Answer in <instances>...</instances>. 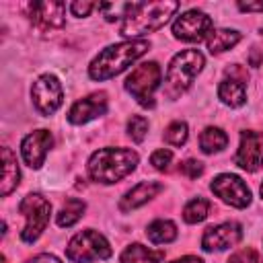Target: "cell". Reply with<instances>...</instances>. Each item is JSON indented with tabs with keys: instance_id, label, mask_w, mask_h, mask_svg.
Returning a JSON list of instances; mask_svg holds the SVG:
<instances>
[{
	"instance_id": "1",
	"label": "cell",
	"mask_w": 263,
	"mask_h": 263,
	"mask_svg": "<svg viewBox=\"0 0 263 263\" xmlns=\"http://www.w3.org/2000/svg\"><path fill=\"white\" fill-rule=\"evenodd\" d=\"M177 10L179 2H127L119 25V35L138 37L158 31Z\"/></svg>"
},
{
	"instance_id": "2",
	"label": "cell",
	"mask_w": 263,
	"mask_h": 263,
	"mask_svg": "<svg viewBox=\"0 0 263 263\" xmlns=\"http://www.w3.org/2000/svg\"><path fill=\"white\" fill-rule=\"evenodd\" d=\"M148 49H150V41H146V39H132V41L109 45L90 62L88 76L99 82L109 80V78L121 74L132 62H136Z\"/></svg>"
},
{
	"instance_id": "3",
	"label": "cell",
	"mask_w": 263,
	"mask_h": 263,
	"mask_svg": "<svg viewBox=\"0 0 263 263\" xmlns=\"http://www.w3.org/2000/svg\"><path fill=\"white\" fill-rule=\"evenodd\" d=\"M138 164V154L129 148H101L88 160V175L97 183H117Z\"/></svg>"
},
{
	"instance_id": "4",
	"label": "cell",
	"mask_w": 263,
	"mask_h": 263,
	"mask_svg": "<svg viewBox=\"0 0 263 263\" xmlns=\"http://www.w3.org/2000/svg\"><path fill=\"white\" fill-rule=\"evenodd\" d=\"M203 55L197 49H183L179 51L166 70V86H164V95L168 99H177L181 97L193 82V78L201 72L203 68Z\"/></svg>"
},
{
	"instance_id": "5",
	"label": "cell",
	"mask_w": 263,
	"mask_h": 263,
	"mask_svg": "<svg viewBox=\"0 0 263 263\" xmlns=\"http://www.w3.org/2000/svg\"><path fill=\"white\" fill-rule=\"evenodd\" d=\"M66 257L72 263H90L97 259H109L111 257V245L103 234L97 230H82L66 247Z\"/></svg>"
},
{
	"instance_id": "6",
	"label": "cell",
	"mask_w": 263,
	"mask_h": 263,
	"mask_svg": "<svg viewBox=\"0 0 263 263\" xmlns=\"http://www.w3.org/2000/svg\"><path fill=\"white\" fill-rule=\"evenodd\" d=\"M18 212L25 216V228L21 230V240L23 242H35L49 222L51 203L39 193H29L18 203Z\"/></svg>"
},
{
	"instance_id": "7",
	"label": "cell",
	"mask_w": 263,
	"mask_h": 263,
	"mask_svg": "<svg viewBox=\"0 0 263 263\" xmlns=\"http://www.w3.org/2000/svg\"><path fill=\"white\" fill-rule=\"evenodd\" d=\"M160 84V68L156 62H144L132 70V74L125 78V88L127 92L134 95V99L146 107H154V90Z\"/></svg>"
},
{
	"instance_id": "8",
	"label": "cell",
	"mask_w": 263,
	"mask_h": 263,
	"mask_svg": "<svg viewBox=\"0 0 263 263\" xmlns=\"http://www.w3.org/2000/svg\"><path fill=\"white\" fill-rule=\"evenodd\" d=\"M62 84L53 74H43L39 76L33 86H31V99L35 109L43 115L49 117L51 113H55L62 105Z\"/></svg>"
},
{
	"instance_id": "9",
	"label": "cell",
	"mask_w": 263,
	"mask_h": 263,
	"mask_svg": "<svg viewBox=\"0 0 263 263\" xmlns=\"http://www.w3.org/2000/svg\"><path fill=\"white\" fill-rule=\"evenodd\" d=\"M210 189L214 191V195H218L224 203L232 208H247L251 203V189L238 175L222 173L212 181Z\"/></svg>"
},
{
	"instance_id": "10",
	"label": "cell",
	"mask_w": 263,
	"mask_h": 263,
	"mask_svg": "<svg viewBox=\"0 0 263 263\" xmlns=\"http://www.w3.org/2000/svg\"><path fill=\"white\" fill-rule=\"evenodd\" d=\"M212 31V18L201 10H187L173 23V35L181 41L199 43Z\"/></svg>"
},
{
	"instance_id": "11",
	"label": "cell",
	"mask_w": 263,
	"mask_h": 263,
	"mask_svg": "<svg viewBox=\"0 0 263 263\" xmlns=\"http://www.w3.org/2000/svg\"><path fill=\"white\" fill-rule=\"evenodd\" d=\"M29 18H31V25L41 33L62 29L66 25V4L64 2H33L29 6Z\"/></svg>"
},
{
	"instance_id": "12",
	"label": "cell",
	"mask_w": 263,
	"mask_h": 263,
	"mask_svg": "<svg viewBox=\"0 0 263 263\" xmlns=\"http://www.w3.org/2000/svg\"><path fill=\"white\" fill-rule=\"evenodd\" d=\"M234 162L249 173H255L259 166H263V132L247 129L240 134Z\"/></svg>"
},
{
	"instance_id": "13",
	"label": "cell",
	"mask_w": 263,
	"mask_h": 263,
	"mask_svg": "<svg viewBox=\"0 0 263 263\" xmlns=\"http://www.w3.org/2000/svg\"><path fill=\"white\" fill-rule=\"evenodd\" d=\"M242 238V228L236 222H224L218 226H210L201 236L203 251H224L234 247Z\"/></svg>"
},
{
	"instance_id": "14",
	"label": "cell",
	"mask_w": 263,
	"mask_h": 263,
	"mask_svg": "<svg viewBox=\"0 0 263 263\" xmlns=\"http://www.w3.org/2000/svg\"><path fill=\"white\" fill-rule=\"evenodd\" d=\"M53 144V138L47 129H37L29 136L23 138L21 142V154H23V160L31 166V168H39L47 156V150L51 148Z\"/></svg>"
},
{
	"instance_id": "15",
	"label": "cell",
	"mask_w": 263,
	"mask_h": 263,
	"mask_svg": "<svg viewBox=\"0 0 263 263\" xmlns=\"http://www.w3.org/2000/svg\"><path fill=\"white\" fill-rule=\"evenodd\" d=\"M107 111V95L105 92H92L80 101H76L68 111V121L74 125L88 123L95 117H101Z\"/></svg>"
},
{
	"instance_id": "16",
	"label": "cell",
	"mask_w": 263,
	"mask_h": 263,
	"mask_svg": "<svg viewBox=\"0 0 263 263\" xmlns=\"http://www.w3.org/2000/svg\"><path fill=\"white\" fill-rule=\"evenodd\" d=\"M162 191V183L158 181H142L138 183L136 187H132L119 201V210L121 212H129V210H136L144 203H148L152 197H156L158 193Z\"/></svg>"
},
{
	"instance_id": "17",
	"label": "cell",
	"mask_w": 263,
	"mask_h": 263,
	"mask_svg": "<svg viewBox=\"0 0 263 263\" xmlns=\"http://www.w3.org/2000/svg\"><path fill=\"white\" fill-rule=\"evenodd\" d=\"M218 97L228 107H240L247 101V86H245L242 80L232 78V76H226L220 82V86H218Z\"/></svg>"
},
{
	"instance_id": "18",
	"label": "cell",
	"mask_w": 263,
	"mask_h": 263,
	"mask_svg": "<svg viewBox=\"0 0 263 263\" xmlns=\"http://www.w3.org/2000/svg\"><path fill=\"white\" fill-rule=\"evenodd\" d=\"M2 160H4V171H2V189H0V193L6 197L10 191H14L18 187L21 171H18V164H16V156L6 146L2 148Z\"/></svg>"
},
{
	"instance_id": "19",
	"label": "cell",
	"mask_w": 263,
	"mask_h": 263,
	"mask_svg": "<svg viewBox=\"0 0 263 263\" xmlns=\"http://www.w3.org/2000/svg\"><path fill=\"white\" fill-rule=\"evenodd\" d=\"M238 41H240V33L238 31H232V29H214L205 37V43H208L210 53H222V51L234 47Z\"/></svg>"
},
{
	"instance_id": "20",
	"label": "cell",
	"mask_w": 263,
	"mask_h": 263,
	"mask_svg": "<svg viewBox=\"0 0 263 263\" xmlns=\"http://www.w3.org/2000/svg\"><path fill=\"white\" fill-rule=\"evenodd\" d=\"M162 251H152L140 242H134L121 253V263H158L162 261Z\"/></svg>"
},
{
	"instance_id": "21",
	"label": "cell",
	"mask_w": 263,
	"mask_h": 263,
	"mask_svg": "<svg viewBox=\"0 0 263 263\" xmlns=\"http://www.w3.org/2000/svg\"><path fill=\"white\" fill-rule=\"evenodd\" d=\"M84 210H86V203H84L82 199L70 197V199H68V201L62 205V210L58 212V216H55V222H58V226H62V228H68V226L76 224V222L82 218Z\"/></svg>"
},
{
	"instance_id": "22",
	"label": "cell",
	"mask_w": 263,
	"mask_h": 263,
	"mask_svg": "<svg viewBox=\"0 0 263 263\" xmlns=\"http://www.w3.org/2000/svg\"><path fill=\"white\" fill-rule=\"evenodd\" d=\"M146 236L154 242V245H164V242H173L177 238V226L171 220H154L148 228H146Z\"/></svg>"
},
{
	"instance_id": "23",
	"label": "cell",
	"mask_w": 263,
	"mask_h": 263,
	"mask_svg": "<svg viewBox=\"0 0 263 263\" xmlns=\"http://www.w3.org/2000/svg\"><path fill=\"white\" fill-rule=\"evenodd\" d=\"M226 144H228V136L220 127H205L199 136V146L205 154L220 152L226 148Z\"/></svg>"
},
{
	"instance_id": "24",
	"label": "cell",
	"mask_w": 263,
	"mask_h": 263,
	"mask_svg": "<svg viewBox=\"0 0 263 263\" xmlns=\"http://www.w3.org/2000/svg\"><path fill=\"white\" fill-rule=\"evenodd\" d=\"M208 212H210V201L203 197H195L183 208V220L187 224H197L208 216Z\"/></svg>"
},
{
	"instance_id": "25",
	"label": "cell",
	"mask_w": 263,
	"mask_h": 263,
	"mask_svg": "<svg viewBox=\"0 0 263 263\" xmlns=\"http://www.w3.org/2000/svg\"><path fill=\"white\" fill-rule=\"evenodd\" d=\"M187 123L183 121H173L166 129H164V142L171 144V146H183L187 142Z\"/></svg>"
},
{
	"instance_id": "26",
	"label": "cell",
	"mask_w": 263,
	"mask_h": 263,
	"mask_svg": "<svg viewBox=\"0 0 263 263\" xmlns=\"http://www.w3.org/2000/svg\"><path fill=\"white\" fill-rule=\"evenodd\" d=\"M127 134L134 142L140 144L148 134V119L142 115H132V119L127 121Z\"/></svg>"
},
{
	"instance_id": "27",
	"label": "cell",
	"mask_w": 263,
	"mask_h": 263,
	"mask_svg": "<svg viewBox=\"0 0 263 263\" xmlns=\"http://www.w3.org/2000/svg\"><path fill=\"white\" fill-rule=\"evenodd\" d=\"M226 263H263V257H261L255 249L247 247V249H242V251L234 253Z\"/></svg>"
},
{
	"instance_id": "28",
	"label": "cell",
	"mask_w": 263,
	"mask_h": 263,
	"mask_svg": "<svg viewBox=\"0 0 263 263\" xmlns=\"http://www.w3.org/2000/svg\"><path fill=\"white\" fill-rule=\"evenodd\" d=\"M171 160H173V152H171V150H164V148L154 150L152 156H150V164H152L156 171H166L168 164H171Z\"/></svg>"
},
{
	"instance_id": "29",
	"label": "cell",
	"mask_w": 263,
	"mask_h": 263,
	"mask_svg": "<svg viewBox=\"0 0 263 263\" xmlns=\"http://www.w3.org/2000/svg\"><path fill=\"white\" fill-rule=\"evenodd\" d=\"M181 173L189 179H197L201 173H203V164L199 160H193V158H187L185 162H181Z\"/></svg>"
},
{
	"instance_id": "30",
	"label": "cell",
	"mask_w": 263,
	"mask_h": 263,
	"mask_svg": "<svg viewBox=\"0 0 263 263\" xmlns=\"http://www.w3.org/2000/svg\"><path fill=\"white\" fill-rule=\"evenodd\" d=\"M95 2H72L70 4V12L74 16H88V12L95 8Z\"/></svg>"
},
{
	"instance_id": "31",
	"label": "cell",
	"mask_w": 263,
	"mask_h": 263,
	"mask_svg": "<svg viewBox=\"0 0 263 263\" xmlns=\"http://www.w3.org/2000/svg\"><path fill=\"white\" fill-rule=\"evenodd\" d=\"M27 263H62L58 257H53V255H47V253H43V255H37V257H33V259H29Z\"/></svg>"
},
{
	"instance_id": "32",
	"label": "cell",
	"mask_w": 263,
	"mask_h": 263,
	"mask_svg": "<svg viewBox=\"0 0 263 263\" xmlns=\"http://www.w3.org/2000/svg\"><path fill=\"white\" fill-rule=\"evenodd\" d=\"M249 62H251V66H255V68L261 66V64H263V51L257 49V47L251 49V53H249Z\"/></svg>"
},
{
	"instance_id": "33",
	"label": "cell",
	"mask_w": 263,
	"mask_h": 263,
	"mask_svg": "<svg viewBox=\"0 0 263 263\" xmlns=\"http://www.w3.org/2000/svg\"><path fill=\"white\" fill-rule=\"evenodd\" d=\"M238 8L240 10H247V12H253V10H259V12H263V2H257V4H245V2H238Z\"/></svg>"
},
{
	"instance_id": "34",
	"label": "cell",
	"mask_w": 263,
	"mask_h": 263,
	"mask_svg": "<svg viewBox=\"0 0 263 263\" xmlns=\"http://www.w3.org/2000/svg\"><path fill=\"white\" fill-rule=\"evenodd\" d=\"M171 263H203L199 257H191V255H187V257H181V259H175V261H171Z\"/></svg>"
},
{
	"instance_id": "35",
	"label": "cell",
	"mask_w": 263,
	"mask_h": 263,
	"mask_svg": "<svg viewBox=\"0 0 263 263\" xmlns=\"http://www.w3.org/2000/svg\"><path fill=\"white\" fill-rule=\"evenodd\" d=\"M259 191H261V197H263V183H261V189Z\"/></svg>"
},
{
	"instance_id": "36",
	"label": "cell",
	"mask_w": 263,
	"mask_h": 263,
	"mask_svg": "<svg viewBox=\"0 0 263 263\" xmlns=\"http://www.w3.org/2000/svg\"><path fill=\"white\" fill-rule=\"evenodd\" d=\"M261 33H263V27H261Z\"/></svg>"
}]
</instances>
